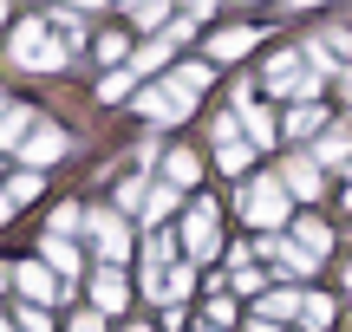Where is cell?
I'll return each mask as SVG.
<instances>
[{"mask_svg":"<svg viewBox=\"0 0 352 332\" xmlns=\"http://www.w3.org/2000/svg\"><path fill=\"white\" fill-rule=\"evenodd\" d=\"M7 215H13V195H0V222H7Z\"/></svg>","mask_w":352,"mask_h":332,"instance_id":"obj_31","label":"cell"},{"mask_svg":"<svg viewBox=\"0 0 352 332\" xmlns=\"http://www.w3.org/2000/svg\"><path fill=\"white\" fill-rule=\"evenodd\" d=\"M13 65H26V72H52V65H65V46L46 39L39 20H20V33H13Z\"/></svg>","mask_w":352,"mask_h":332,"instance_id":"obj_2","label":"cell"},{"mask_svg":"<svg viewBox=\"0 0 352 332\" xmlns=\"http://www.w3.org/2000/svg\"><path fill=\"white\" fill-rule=\"evenodd\" d=\"M46 261H52V268H59V274H72V261H78V254H72V248L59 241V235H52V241H46Z\"/></svg>","mask_w":352,"mask_h":332,"instance_id":"obj_25","label":"cell"},{"mask_svg":"<svg viewBox=\"0 0 352 332\" xmlns=\"http://www.w3.org/2000/svg\"><path fill=\"white\" fill-rule=\"evenodd\" d=\"M248 156H254V143H241V137H222V143H215V163H222L228 176H241V169H248Z\"/></svg>","mask_w":352,"mask_h":332,"instance_id":"obj_16","label":"cell"},{"mask_svg":"<svg viewBox=\"0 0 352 332\" xmlns=\"http://www.w3.org/2000/svg\"><path fill=\"white\" fill-rule=\"evenodd\" d=\"M241 215H248L254 228L274 235L280 222H287V189H280V176H254L248 189H241Z\"/></svg>","mask_w":352,"mask_h":332,"instance_id":"obj_1","label":"cell"},{"mask_svg":"<svg viewBox=\"0 0 352 332\" xmlns=\"http://www.w3.org/2000/svg\"><path fill=\"white\" fill-rule=\"evenodd\" d=\"M0 332H7V320H0Z\"/></svg>","mask_w":352,"mask_h":332,"instance_id":"obj_36","label":"cell"},{"mask_svg":"<svg viewBox=\"0 0 352 332\" xmlns=\"http://www.w3.org/2000/svg\"><path fill=\"white\" fill-rule=\"evenodd\" d=\"M314 163H320V169H327V163L346 169V163H352V130H327V137L314 143Z\"/></svg>","mask_w":352,"mask_h":332,"instance_id":"obj_11","label":"cell"},{"mask_svg":"<svg viewBox=\"0 0 352 332\" xmlns=\"http://www.w3.org/2000/svg\"><path fill=\"white\" fill-rule=\"evenodd\" d=\"M170 91H176V98H202V91H209V65H183V72H170Z\"/></svg>","mask_w":352,"mask_h":332,"instance_id":"obj_15","label":"cell"},{"mask_svg":"<svg viewBox=\"0 0 352 332\" xmlns=\"http://www.w3.org/2000/svg\"><path fill=\"white\" fill-rule=\"evenodd\" d=\"M138 111H144V117H157V124H176V117H189V98H176L170 85H151V91L138 98Z\"/></svg>","mask_w":352,"mask_h":332,"instance_id":"obj_6","label":"cell"},{"mask_svg":"<svg viewBox=\"0 0 352 332\" xmlns=\"http://www.w3.org/2000/svg\"><path fill=\"white\" fill-rule=\"evenodd\" d=\"M124 52H131V46H124V39H118V33H104V39H98V59H111V65H118V59H124Z\"/></svg>","mask_w":352,"mask_h":332,"instance_id":"obj_28","label":"cell"},{"mask_svg":"<svg viewBox=\"0 0 352 332\" xmlns=\"http://www.w3.org/2000/svg\"><path fill=\"white\" fill-rule=\"evenodd\" d=\"M202 332H215V326H202Z\"/></svg>","mask_w":352,"mask_h":332,"instance_id":"obj_37","label":"cell"},{"mask_svg":"<svg viewBox=\"0 0 352 332\" xmlns=\"http://www.w3.org/2000/svg\"><path fill=\"white\" fill-rule=\"evenodd\" d=\"M320 124H327V111H320V104H294V117H287V137H314Z\"/></svg>","mask_w":352,"mask_h":332,"instance_id":"obj_20","label":"cell"},{"mask_svg":"<svg viewBox=\"0 0 352 332\" xmlns=\"http://www.w3.org/2000/svg\"><path fill=\"white\" fill-rule=\"evenodd\" d=\"M7 195H13V202H26V195H39V176H33V169H26V176H13V189H7Z\"/></svg>","mask_w":352,"mask_h":332,"instance_id":"obj_29","label":"cell"},{"mask_svg":"<svg viewBox=\"0 0 352 332\" xmlns=\"http://www.w3.org/2000/svg\"><path fill=\"white\" fill-rule=\"evenodd\" d=\"M346 46H352V39H346V26H327V33H320L307 52H314V65H320V72H333V65L346 59Z\"/></svg>","mask_w":352,"mask_h":332,"instance_id":"obj_10","label":"cell"},{"mask_svg":"<svg viewBox=\"0 0 352 332\" xmlns=\"http://www.w3.org/2000/svg\"><path fill=\"white\" fill-rule=\"evenodd\" d=\"M26 130H33V111H26V104H7V111H0V150H13Z\"/></svg>","mask_w":352,"mask_h":332,"instance_id":"obj_13","label":"cell"},{"mask_svg":"<svg viewBox=\"0 0 352 332\" xmlns=\"http://www.w3.org/2000/svg\"><path fill=\"white\" fill-rule=\"evenodd\" d=\"M235 104H241V130L254 137V150H274L280 130H274V117H267V104H254V91H248V85L235 91Z\"/></svg>","mask_w":352,"mask_h":332,"instance_id":"obj_4","label":"cell"},{"mask_svg":"<svg viewBox=\"0 0 352 332\" xmlns=\"http://www.w3.org/2000/svg\"><path fill=\"white\" fill-rule=\"evenodd\" d=\"M294 248H300V261L320 268V254L333 248V228H327V222H294Z\"/></svg>","mask_w":352,"mask_h":332,"instance_id":"obj_9","label":"cell"},{"mask_svg":"<svg viewBox=\"0 0 352 332\" xmlns=\"http://www.w3.org/2000/svg\"><path fill=\"white\" fill-rule=\"evenodd\" d=\"M333 313H340V307H333L327 294H300V326H307V332H327Z\"/></svg>","mask_w":352,"mask_h":332,"instance_id":"obj_12","label":"cell"},{"mask_svg":"<svg viewBox=\"0 0 352 332\" xmlns=\"http://www.w3.org/2000/svg\"><path fill=\"white\" fill-rule=\"evenodd\" d=\"M170 209H176V189H151L144 195V222H164Z\"/></svg>","mask_w":352,"mask_h":332,"instance_id":"obj_23","label":"cell"},{"mask_svg":"<svg viewBox=\"0 0 352 332\" xmlns=\"http://www.w3.org/2000/svg\"><path fill=\"white\" fill-rule=\"evenodd\" d=\"M274 320H300V294H261V326Z\"/></svg>","mask_w":352,"mask_h":332,"instance_id":"obj_17","label":"cell"},{"mask_svg":"<svg viewBox=\"0 0 352 332\" xmlns=\"http://www.w3.org/2000/svg\"><path fill=\"white\" fill-rule=\"evenodd\" d=\"M346 209H352V182H346Z\"/></svg>","mask_w":352,"mask_h":332,"instance_id":"obj_32","label":"cell"},{"mask_svg":"<svg viewBox=\"0 0 352 332\" xmlns=\"http://www.w3.org/2000/svg\"><path fill=\"white\" fill-rule=\"evenodd\" d=\"M72 332H104V326H98V313H78V320H72Z\"/></svg>","mask_w":352,"mask_h":332,"instance_id":"obj_30","label":"cell"},{"mask_svg":"<svg viewBox=\"0 0 352 332\" xmlns=\"http://www.w3.org/2000/svg\"><path fill=\"white\" fill-rule=\"evenodd\" d=\"M0 281H7V268H0Z\"/></svg>","mask_w":352,"mask_h":332,"instance_id":"obj_35","label":"cell"},{"mask_svg":"<svg viewBox=\"0 0 352 332\" xmlns=\"http://www.w3.org/2000/svg\"><path fill=\"white\" fill-rule=\"evenodd\" d=\"M183 248L196 261H209L215 254V202L202 195V202H189V215H183Z\"/></svg>","mask_w":352,"mask_h":332,"instance_id":"obj_3","label":"cell"},{"mask_svg":"<svg viewBox=\"0 0 352 332\" xmlns=\"http://www.w3.org/2000/svg\"><path fill=\"white\" fill-rule=\"evenodd\" d=\"M124 332H151V326H124Z\"/></svg>","mask_w":352,"mask_h":332,"instance_id":"obj_34","label":"cell"},{"mask_svg":"<svg viewBox=\"0 0 352 332\" xmlns=\"http://www.w3.org/2000/svg\"><path fill=\"white\" fill-rule=\"evenodd\" d=\"M26 163H33V169H46V163H59V156H65V130H52V124H39L33 130V137H26Z\"/></svg>","mask_w":352,"mask_h":332,"instance_id":"obj_8","label":"cell"},{"mask_svg":"<svg viewBox=\"0 0 352 332\" xmlns=\"http://www.w3.org/2000/svg\"><path fill=\"white\" fill-rule=\"evenodd\" d=\"M0 111H7V104H0Z\"/></svg>","mask_w":352,"mask_h":332,"instance_id":"obj_38","label":"cell"},{"mask_svg":"<svg viewBox=\"0 0 352 332\" xmlns=\"http://www.w3.org/2000/svg\"><path fill=\"white\" fill-rule=\"evenodd\" d=\"M52 228H59V241H65V235H72V228H85V215H78V209L65 202V209H59V222H52Z\"/></svg>","mask_w":352,"mask_h":332,"instance_id":"obj_27","label":"cell"},{"mask_svg":"<svg viewBox=\"0 0 352 332\" xmlns=\"http://www.w3.org/2000/svg\"><path fill=\"white\" fill-rule=\"evenodd\" d=\"M164 176H170V189H189V182H196V156H189V150H170L164 156Z\"/></svg>","mask_w":352,"mask_h":332,"instance_id":"obj_19","label":"cell"},{"mask_svg":"<svg viewBox=\"0 0 352 332\" xmlns=\"http://www.w3.org/2000/svg\"><path fill=\"white\" fill-rule=\"evenodd\" d=\"M131 20H138V26H164V20H170V7H164V0H144Z\"/></svg>","mask_w":352,"mask_h":332,"instance_id":"obj_24","label":"cell"},{"mask_svg":"<svg viewBox=\"0 0 352 332\" xmlns=\"http://www.w3.org/2000/svg\"><path fill=\"white\" fill-rule=\"evenodd\" d=\"M248 46H254V26H228V33H215V39H209L215 59H241Z\"/></svg>","mask_w":352,"mask_h":332,"instance_id":"obj_14","label":"cell"},{"mask_svg":"<svg viewBox=\"0 0 352 332\" xmlns=\"http://www.w3.org/2000/svg\"><path fill=\"white\" fill-rule=\"evenodd\" d=\"M20 287H26L33 300H46V294H52V281H46V268H39V261H20Z\"/></svg>","mask_w":352,"mask_h":332,"instance_id":"obj_21","label":"cell"},{"mask_svg":"<svg viewBox=\"0 0 352 332\" xmlns=\"http://www.w3.org/2000/svg\"><path fill=\"white\" fill-rule=\"evenodd\" d=\"M280 189L314 202V195H320V163H314V156H287V169H280Z\"/></svg>","mask_w":352,"mask_h":332,"instance_id":"obj_7","label":"cell"},{"mask_svg":"<svg viewBox=\"0 0 352 332\" xmlns=\"http://www.w3.org/2000/svg\"><path fill=\"white\" fill-rule=\"evenodd\" d=\"M164 59H170V39H157V46H144L138 59H131V78H138V72H157Z\"/></svg>","mask_w":352,"mask_h":332,"instance_id":"obj_22","label":"cell"},{"mask_svg":"<svg viewBox=\"0 0 352 332\" xmlns=\"http://www.w3.org/2000/svg\"><path fill=\"white\" fill-rule=\"evenodd\" d=\"M124 91H131V65H124V72H111V78H104V85H98V98H124Z\"/></svg>","mask_w":352,"mask_h":332,"instance_id":"obj_26","label":"cell"},{"mask_svg":"<svg viewBox=\"0 0 352 332\" xmlns=\"http://www.w3.org/2000/svg\"><path fill=\"white\" fill-rule=\"evenodd\" d=\"M91 294H98V307H104V313H118V307H124V274H118V268H104Z\"/></svg>","mask_w":352,"mask_h":332,"instance_id":"obj_18","label":"cell"},{"mask_svg":"<svg viewBox=\"0 0 352 332\" xmlns=\"http://www.w3.org/2000/svg\"><path fill=\"white\" fill-rule=\"evenodd\" d=\"M91 241H98V254L111 261V268L131 254V235H124V222H118L111 209H98V215H91Z\"/></svg>","mask_w":352,"mask_h":332,"instance_id":"obj_5","label":"cell"},{"mask_svg":"<svg viewBox=\"0 0 352 332\" xmlns=\"http://www.w3.org/2000/svg\"><path fill=\"white\" fill-rule=\"evenodd\" d=\"M346 287H352V261H346Z\"/></svg>","mask_w":352,"mask_h":332,"instance_id":"obj_33","label":"cell"}]
</instances>
